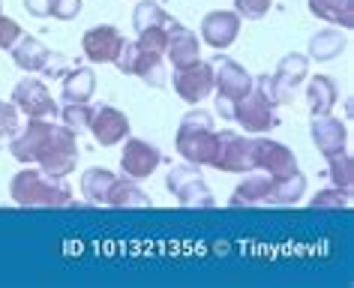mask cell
I'll list each match as a JSON object with an SVG mask.
<instances>
[{"label":"cell","mask_w":354,"mask_h":288,"mask_svg":"<svg viewBox=\"0 0 354 288\" xmlns=\"http://www.w3.org/2000/svg\"><path fill=\"white\" fill-rule=\"evenodd\" d=\"M306 195V177L300 171H291L286 177L273 174H250L243 183H237L228 204L232 207H259V204H297Z\"/></svg>","instance_id":"cell-1"},{"label":"cell","mask_w":354,"mask_h":288,"mask_svg":"<svg viewBox=\"0 0 354 288\" xmlns=\"http://www.w3.org/2000/svg\"><path fill=\"white\" fill-rule=\"evenodd\" d=\"M10 195L15 204L21 207H69L73 204V189L64 177L30 169L24 165V171H19L10 180Z\"/></svg>","instance_id":"cell-2"},{"label":"cell","mask_w":354,"mask_h":288,"mask_svg":"<svg viewBox=\"0 0 354 288\" xmlns=\"http://www.w3.org/2000/svg\"><path fill=\"white\" fill-rule=\"evenodd\" d=\"M216 129H214V115L210 111H187L180 120V126H177V153L183 156L187 162L192 165H210L214 160V151H216Z\"/></svg>","instance_id":"cell-3"},{"label":"cell","mask_w":354,"mask_h":288,"mask_svg":"<svg viewBox=\"0 0 354 288\" xmlns=\"http://www.w3.org/2000/svg\"><path fill=\"white\" fill-rule=\"evenodd\" d=\"M219 115H223L225 120H237V124H243L246 133L252 135H261V133H270L273 126H279V117H277V106H270L264 96L255 90L241 96L237 102H216Z\"/></svg>","instance_id":"cell-4"},{"label":"cell","mask_w":354,"mask_h":288,"mask_svg":"<svg viewBox=\"0 0 354 288\" xmlns=\"http://www.w3.org/2000/svg\"><path fill=\"white\" fill-rule=\"evenodd\" d=\"M37 165L42 171L55 174V177H66L78 165V133L69 129L66 124H55L39 151Z\"/></svg>","instance_id":"cell-5"},{"label":"cell","mask_w":354,"mask_h":288,"mask_svg":"<svg viewBox=\"0 0 354 288\" xmlns=\"http://www.w3.org/2000/svg\"><path fill=\"white\" fill-rule=\"evenodd\" d=\"M165 186L183 207H214L216 204L214 192H210L205 177H201L198 165H192V162L174 165V169L165 174Z\"/></svg>","instance_id":"cell-6"},{"label":"cell","mask_w":354,"mask_h":288,"mask_svg":"<svg viewBox=\"0 0 354 288\" xmlns=\"http://www.w3.org/2000/svg\"><path fill=\"white\" fill-rule=\"evenodd\" d=\"M210 169L216 171H228V174H243V171H255V160H252V138H243L225 129L216 135V151L210 160Z\"/></svg>","instance_id":"cell-7"},{"label":"cell","mask_w":354,"mask_h":288,"mask_svg":"<svg viewBox=\"0 0 354 288\" xmlns=\"http://www.w3.org/2000/svg\"><path fill=\"white\" fill-rule=\"evenodd\" d=\"M114 66L120 69L123 75H136L141 81H147L150 87H165V64L162 55H150V51L138 48L136 42H123Z\"/></svg>","instance_id":"cell-8"},{"label":"cell","mask_w":354,"mask_h":288,"mask_svg":"<svg viewBox=\"0 0 354 288\" xmlns=\"http://www.w3.org/2000/svg\"><path fill=\"white\" fill-rule=\"evenodd\" d=\"M171 84L177 96L189 106H198L201 99H207L214 93V66L205 64V60H192L187 66H174V75H171Z\"/></svg>","instance_id":"cell-9"},{"label":"cell","mask_w":354,"mask_h":288,"mask_svg":"<svg viewBox=\"0 0 354 288\" xmlns=\"http://www.w3.org/2000/svg\"><path fill=\"white\" fill-rule=\"evenodd\" d=\"M214 90H216V102H237L241 96H246L252 90V75L246 73L243 64L216 55L214 64Z\"/></svg>","instance_id":"cell-10"},{"label":"cell","mask_w":354,"mask_h":288,"mask_svg":"<svg viewBox=\"0 0 354 288\" xmlns=\"http://www.w3.org/2000/svg\"><path fill=\"white\" fill-rule=\"evenodd\" d=\"M12 106L19 108V115L28 117H55L57 115V102L51 99V90L39 78H21L19 84L12 87Z\"/></svg>","instance_id":"cell-11"},{"label":"cell","mask_w":354,"mask_h":288,"mask_svg":"<svg viewBox=\"0 0 354 288\" xmlns=\"http://www.w3.org/2000/svg\"><path fill=\"white\" fill-rule=\"evenodd\" d=\"M159 162H162V153H159L156 144L145 142V138H123V153H120V171L132 180H145L150 177Z\"/></svg>","instance_id":"cell-12"},{"label":"cell","mask_w":354,"mask_h":288,"mask_svg":"<svg viewBox=\"0 0 354 288\" xmlns=\"http://www.w3.org/2000/svg\"><path fill=\"white\" fill-rule=\"evenodd\" d=\"M51 126L55 124H51L48 117H28V124L15 129V135L10 142V153L21 165H37L39 151H42V144H46Z\"/></svg>","instance_id":"cell-13"},{"label":"cell","mask_w":354,"mask_h":288,"mask_svg":"<svg viewBox=\"0 0 354 288\" xmlns=\"http://www.w3.org/2000/svg\"><path fill=\"white\" fill-rule=\"evenodd\" d=\"M252 160L255 171H268L273 177H286V174L297 171V156L282 142H273V138H252Z\"/></svg>","instance_id":"cell-14"},{"label":"cell","mask_w":354,"mask_h":288,"mask_svg":"<svg viewBox=\"0 0 354 288\" xmlns=\"http://www.w3.org/2000/svg\"><path fill=\"white\" fill-rule=\"evenodd\" d=\"M87 129H91L93 142L100 147H114L123 138H129V117L114 106H96Z\"/></svg>","instance_id":"cell-15"},{"label":"cell","mask_w":354,"mask_h":288,"mask_svg":"<svg viewBox=\"0 0 354 288\" xmlns=\"http://www.w3.org/2000/svg\"><path fill=\"white\" fill-rule=\"evenodd\" d=\"M123 33L114 24H96L82 37V51L91 64H114L123 48Z\"/></svg>","instance_id":"cell-16"},{"label":"cell","mask_w":354,"mask_h":288,"mask_svg":"<svg viewBox=\"0 0 354 288\" xmlns=\"http://www.w3.org/2000/svg\"><path fill=\"white\" fill-rule=\"evenodd\" d=\"M237 33H241V15L237 12L216 10L201 19V39L216 51H225L237 39Z\"/></svg>","instance_id":"cell-17"},{"label":"cell","mask_w":354,"mask_h":288,"mask_svg":"<svg viewBox=\"0 0 354 288\" xmlns=\"http://www.w3.org/2000/svg\"><path fill=\"white\" fill-rule=\"evenodd\" d=\"M309 135H313V144L318 147L322 156L339 153L345 151V142H348V129H345L342 120H336L330 115H318L309 124Z\"/></svg>","instance_id":"cell-18"},{"label":"cell","mask_w":354,"mask_h":288,"mask_svg":"<svg viewBox=\"0 0 354 288\" xmlns=\"http://www.w3.org/2000/svg\"><path fill=\"white\" fill-rule=\"evenodd\" d=\"M165 55H168V60H171V66H187V64H192V60H198L201 42L192 30H187L180 21H174L171 28H168Z\"/></svg>","instance_id":"cell-19"},{"label":"cell","mask_w":354,"mask_h":288,"mask_svg":"<svg viewBox=\"0 0 354 288\" xmlns=\"http://www.w3.org/2000/svg\"><path fill=\"white\" fill-rule=\"evenodd\" d=\"M10 51H12L15 66H19L21 73H42L51 57V48L46 42H39L37 37H28V33H21Z\"/></svg>","instance_id":"cell-20"},{"label":"cell","mask_w":354,"mask_h":288,"mask_svg":"<svg viewBox=\"0 0 354 288\" xmlns=\"http://www.w3.org/2000/svg\"><path fill=\"white\" fill-rule=\"evenodd\" d=\"M306 99H309L313 117L330 115V111L336 108V102H339V90H336V84L327 75H313L309 84H306Z\"/></svg>","instance_id":"cell-21"},{"label":"cell","mask_w":354,"mask_h":288,"mask_svg":"<svg viewBox=\"0 0 354 288\" xmlns=\"http://www.w3.org/2000/svg\"><path fill=\"white\" fill-rule=\"evenodd\" d=\"M96 90V75L91 66H75L64 73V99L66 102H91Z\"/></svg>","instance_id":"cell-22"},{"label":"cell","mask_w":354,"mask_h":288,"mask_svg":"<svg viewBox=\"0 0 354 288\" xmlns=\"http://www.w3.org/2000/svg\"><path fill=\"white\" fill-rule=\"evenodd\" d=\"M309 12L336 28H354V0H309Z\"/></svg>","instance_id":"cell-23"},{"label":"cell","mask_w":354,"mask_h":288,"mask_svg":"<svg viewBox=\"0 0 354 288\" xmlns=\"http://www.w3.org/2000/svg\"><path fill=\"white\" fill-rule=\"evenodd\" d=\"M105 204L109 207H150L153 202H150V195L138 186L136 180L123 174V177L114 180V186L109 192V198H105Z\"/></svg>","instance_id":"cell-24"},{"label":"cell","mask_w":354,"mask_h":288,"mask_svg":"<svg viewBox=\"0 0 354 288\" xmlns=\"http://www.w3.org/2000/svg\"><path fill=\"white\" fill-rule=\"evenodd\" d=\"M342 51H345V33H339L336 28H324L309 39V57L318 60V64L336 60Z\"/></svg>","instance_id":"cell-25"},{"label":"cell","mask_w":354,"mask_h":288,"mask_svg":"<svg viewBox=\"0 0 354 288\" xmlns=\"http://www.w3.org/2000/svg\"><path fill=\"white\" fill-rule=\"evenodd\" d=\"M114 180H118V174L102 169V165L100 169H87L82 174V195L87 198V202H93V204H105V198H109Z\"/></svg>","instance_id":"cell-26"},{"label":"cell","mask_w":354,"mask_h":288,"mask_svg":"<svg viewBox=\"0 0 354 288\" xmlns=\"http://www.w3.org/2000/svg\"><path fill=\"white\" fill-rule=\"evenodd\" d=\"M273 78L282 84V87H288V90H297L300 84L309 78V57L306 55H286L277 64V73H273Z\"/></svg>","instance_id":"cell-27"},{"label":"cell","mask_w":354,"mask_h":288,"mask_svg":"<svg viewBox=\"0 0 354 288\" xmlns=\"http://www.w3.org/2000/svg\"><path fill=\"white\" fill-rule=\"evenodd\" d=\"M132 24H136V30L171 28L174 19H171V15H168L159 3H153V0H141V3H136V12H132Z\"/></svg>","instance_id":"cell-28"},{"label":"cell","mask_w":354,"mask_h":288,"mask_svg":"<svg viewBox=\"0 0 354 288\" xmlns=\"http://www.w3.org/2000/svg\"><path fill=\"white\" fill-rule=\"evenodd\" d=\"M327 174H330L333 186L351 192L354 189V162H351V153L348 151H339V153L327 156Z\"/></svg>","instance_id":"cell-29"},{"label":"cell","mask_w":354,"mask_h":288,"mask_svg":"<svg viewBox=\"0 0 354 288\" xmlns=\"http://www.w3.org/2000/svg\"><path fill=\"white\" fill-rule=\"evenodd\" d=\"M252 87L270 102V106H288V102L295 99V90L282 87L273 75H252Z\"/></svg>","instance_id":"cell-30"},{"label":"cell","mask_w":354,"mask_h":288,"mask_svg":"<svg viewBox=\"0 0 354 288\" xmlns=\"http://www.w3.org/2000/svg\"><path fill=\"white\" fill-rule=\"evenodd\" d=\"M91 115H93V106L91 102H66L64 111H60V117H64V124L69 129H75V133H82L91 124Z\"/></svg>","instance_id":"cell-31"},{"label":"cell","mask_w":354,"mask_h":288,"mask_svg":"<svg viewBox=\"0 0 354 288\" xmlns=\"http://www.w3.org/2000/svg\"><path fill=\"white\" fill-rule=\"evenodd\" d=\"M348 204H351V192H345L339 186L315 192L313 202H309V207H318V211H324V207H333V211H339V207H348Z\"/></svg>","instance_id":"cell-32"},{"label":"cell","mask_w":354,"mask_h":288,"mask_svg":"<svg viewBox=\"0 0 354 288\" xmlns=\"http://www.w3.org/2000/svg\"><path fill=\"white\" fill-rule=\"evenodd\" d=\"M138 48L150 51V55H165V46H168V28H147V30H138V39H136Z\"/></svg>","instance_id":"cell-33"},{"label":"cell","mask_w":354,"mask_h":288,"mask_svg":"<svg viewBox=\"0 0 354 288\" xmlns=\"http://www.w3.org/2000/svg\"><path fill=\"white\" fill-rule=\"evenodd\" d=\"M273 0H234V12L241 19H250V21H259L270 12Z\"/></svg>","instance_id":"cell-34"},{"label":"cell","mask_w":354,"mask_h":288,"mask_svg":"<svg viewBox=\"0 0 354 288\" xmlns=\"http://www.w3.org/2000/svg\"><path fill=\"white\" fill-rule=\"evenodd\" d=\"M19 108L12 106V102L0 99V138H12L15 129H19Z\"/></svg>","instance_id":"cell-35"},{"label":"cell","mask_w":354,"mask_h":288,"mask_svg":"<svg viewBox=\"0 0 354 288\" xmlns=\"http://www.w3.org/2000/svg\"><path fill=\"white\" fill-rule=\"evenodd\" d=\"M21 28H19V21L15 19H10V15H3L0 12V48L3 51H10L12 46H15V39L21 37Z\"/></svg>","instance_id":"cell-36"},{"label":"cell","mask_w":354,"mask_h":288,"mask_svg":"<svg viewBox=\"0 0 354 288\" xmlns=\"http://www.w3.org/2000/svg\"><path fill=\"white\" fill-rule=\"evenodd\" d=\"M82 12V0H51V19L73 21Z\"/></svg>","instance_id":"cell-37"},{"label":"cell","mask_w":354,"mask_h":288,"mask_svg":"<svg viewBox=\"0 0 354 288\" xmlns=\"http://www.w3.org/2000/svg\"><path fill=\"white\" fill-rule=\"evenodd\" d=\"M24 10L37 19H48L51 15V0H24Z\"/></svg>","instance_id":"cell-38"}]
</instances>
